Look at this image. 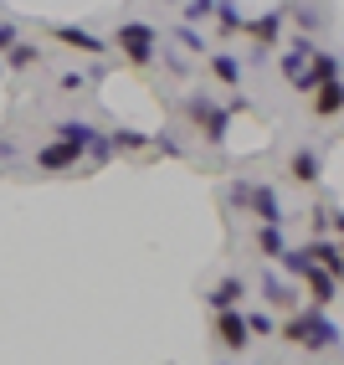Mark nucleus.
Returning <instances> with one entry per match:
<instances>
[{"label":"nucleus","mask_w":344,"mask_h":365,"mask_svg":"<svg viewBox=\"0 0 344 365\" xmlns=\"http://www.w3.org/2000/svg\"><path fill=\"white\" fill-rule=\"evenodd\" d=\"M278 334L288 339V345H298V350H313V355H324L339 345V319H329L324 309H288V319L278 324Z\"/></svg>","instance_id":"1"},{"label":"nucleus","mask_w":344,"mask_h":365,"mask_svg":"<svg viewBox=\"0 0 344 365\" xmlns=\"http://www.w3.org/2000/svg\"><path fill=\"white\" fill-rule=\"evenodd\" d=\"M180 113H185L190 124L206 134V144H216V150L226 144V134H231V118H236L226 103H216L211 93H185V98H180Z\"/></svg>","instance_id":"2"},{"label":"nucleus","mask_w":344,"mask_h":365,"mask_svg":"<svg viewBox=\"0 0 344 365\" xmlns=\"http://www.w3.org/2000/svg\"><path fill=\"white\" fill-rule=\"evenodd\" d=\"M113 52H124V62L129 67H150L155 57H160V31L150 26V21H124V26L113 31Z\"/></svg>","instance_id":"3"},{"label":"nucleus","mask_w":344,"mask_h":365,"mask_svg":"<svg viewBox=\"0 0 344 365\" xmlns=\"http://www.w3.org/2000/svg\"><path fill=\"white\" fill-rule=\"evenodd\" d=\"M226 201H231V206H241L247 216H257V222H288V216H283V201H278V190H273V185L231 180V185H226Z\"/></svg>","instance_id":"4"},{"label":"nucleus","mask_w":344,"mask_h":365,"mask_svg":"<svg viewBox=\"0 0 344 365\" xmlns=\"http://www.w3.org/2000/svg\"><path fill=\"white\" fill-rule=\"evenodd\" d=\"M211 334H216V345L226 350V355H241V350H247V345H252V329H247V314H241V304H236V309H216Z\"/></svg>","instance_id":"5"},{"label":"nucleus","mask_w":344,"mask_h":365,"mask_svg":"<svg viewBox=\"0 0 344 365\" xmlns=\"http://www.w3.org/2000/svg\"><path fill=\"white\" fill-rule=\"evenodd\" d=\"M83 144H72V139H46L41 144V150H36V170H41V175H67V170H83Z\"/></svg>","instance_id":"6"},{"label":"nucleus","mask_w":344,"mask_h":365,"mask_svg":"<svg viewBox=\"0 0 344 365\" xmlns=\"http://www.w3.org/2000/svg\"><path fill=\"white\" fill-rule=\"evenodd\" d=\"M283 31H288V16H283V6H278V11H262V16H247V21H241V36H247L252 46H273V52H278Z\"/></svg>","instance_id":"7"},{"label":"nucleus","mask_w":344,"mask_h":365,"mask_svg":"<svg viewBox=\"0 0 344 365\" xmlns=\"http://www.w3.org/2000/svg\"><path fill=\"white\" fill-rule=\"evenodd\" d=\"M308 46H313V36H288L283 41V57H278V67H283V78L298 88V93H308V78H303V67H308Z\"/></svg>","instance_id":"8"},{"label":"nucleus","mask_w":344,"mask_h":365,"mask_svg":"<svg viewBox=\"0 0 344 365\" xmlns=\"http://www.w3.org/2000/svg\"><path fill=\"white\" fill-rule=\"evenodd\" d=\"M52 41H62L67 52H78V57H103L108 52V41L93 36L88 26H52Z\"/></svg>","instance_id":"9"},{"label":"nucleus","mask_w":344,"mask_h":365,"mask_svg":"<svg viewBox=\"0 0 344 365\" xmlns=\"http://www.w3.org/2000/svg\"><path fill=\"white\" fill-rule=\"evenodd\" d=\"M303 283H308V299H313V309H329V304H339V273H329V267H308L303 273Z\"/></svg>","instance_id":"10"},{"label":"nucleus","mask_w":344,"mask_h":365,"mask_svg":"<svg viewBox=\"0 0 344 365\" xmlns=\"http://www.w3.org/2000/svg\"><path fill=\"white\" fill-rule=\"evenodd\" d=\"M303 78H308V93H313L318 83H334V78H339V52H329V46H308Z\"/></svg>","instance_id":"11"},{"label":"nucleus","mask_w":344,"mask_h":365,"mask_svg":"<svg viewBox=\"0 0 344 365\" xmlns=\"http://www.w3.org/2000/svg\"><path fill=\"white\" fill-rule=\"evenodd\" d=\"M247 278H241V273H226V278H221L216 288H211V294H206V304H211V314L216 309H236V304H247Z\"/></svg>","instance_id":"12"},{"label":"nucleus","mask_w":344,"mask_h":365,"mask_svg":"<svg viewBox=\"0 0 344 365\" xmlns=\"http://www.w3.org/2000/svg\"><path fill=\"white\" fill-rule=\"evenodd\" d=\"M288 175L298 185H318V180H324V155H318V150H293L288 155Z\"/></svg>","instance_id":"13"},{"label":"nucleus","mask_w":344,"mask_h":365,"mask_svg":"<svg viewBox=\"0 0 344 365\" xmlns=\"http://www.w3.org/2000/svg\"><path fill=\"white\" fill-rule=\"evenodd\" d=\"M206 67H211V78L221 88H241V72H247L236 52H206Z\"/></svg>","instance_id":"14"},{"label":"nucleus","mask_w":344,"mask_h":365,"mask_svg":"<svg viewBox=\"0 0 344 365\" xmlns=\"http://www.w3.org/2000/svg\"><path fill=\"white\" fill-rule=\"evenodd\" d=\"M283 16H288L303 36H318V31L329 26V16H324V6H318V0H308V6H283Z\"/></svg>","instance_id":"15"},{"label":"nucleus","mask_w":344,"mask_h":365,"mask_svg":"<svg viewBox=\"0 0 344 365\" xmlns=\"http://www.w3.org/2000/svg\"><path fill=\"white\" fill-rule=\"evenodd\" d=\"M41 57H46V52H41L36 41H21V36H16V41L6 46V57H0V62H6L11 72H31V67H41Z\"/></svg>","instance_id":"16"},{"label":"nucleus","mask_w":344,"mask_h":365,"mask_svg":"<svg viewBox=\"0 0 344 365\" xmlns=\"http://www.w3.org/2000/svg\"><path fill=\"white\" fill-rule=\"evenodd\" d=\"M318 267H329V273H344V252H339V237H313L308 247H303Z\"/></svg>","instance_id":"17"},{"label":"nucleus","mask_w":344,"mask_h":365,"mask_svg":"<svg viewBox=\"0 0 344 365\" xmlns=\"http://www.w3.org/2000/svg\"><path fill=\"white\" fill-rule=\"evenodd\" d=\"M257 252L267 257V262H278V252L288 247V232H283V222H257Z\"/></svg>","instance_id":"18"},{"label":"nucleus","mask_w":344,"mask_h":365,"mask_svg":"<svg viewBox=\"0 0 344 365\" xmlns=\"http://www.w3.org/2000/svg\"><path fill=\"white\" fill-rule=\"evenodd\" d=\"M262 294H267V304H273V309H298V288H293L288 278H278V273H267L262 278Z\"/></svg>","instance_id":"19"},{"label":"nucleus","mask_w":344,"mask_h":365,"mask_svg":"<svg viewBox=\"0 0 344 365\" xmlns=\"http://www.w3.org/2000/svg\"><path fill=\"white\" fill-rule=\"evenodd\" d=\"M339 93H344L339 78H334V83H318V88H313V113H318V118H339V108H344Z\"/></svg>","instance_id":"20"},{"label":"nucleus","mask_w":344,"mask_h":365,"mask_svg":"<svg viewBox=\"0 0 344 365\" xmlns=\"http://www.w3.org/2000/svg\"><path fill=\"white\" fill-rule=\"evenodd\" d=\"M211 21L221 26V36H241V21H247V16H241V6H236V0H216Z\"/></svg>","instance_id":"21"},{"label":"nucleus","mask_w":344,"mask_h":365,"mask_svg":"<svg viewBox=\"0 0 344 365\" xmlns=\"http://www.w3.org/2000/svg\"><path fill=\"white\" fill-rule=\"evenodd\" d=\"M144 144H150V134H139V129H108L113 155H144Z\"/></svg>","instance_id":"22"},{"label":"nucleus","mask_w":344,"mask_h":365,"mask_svg":"<svg viewBox=\"0 0 344 365\" xmlns=\"http://www.w3.org/2000/svg\"><path fill=\"white\" fill-rule=\"evenodd\" d=\"M144 155H150V160H185V144H180L175 134H150Z\"/></svg>","instance_id":"23"},{"label":"nucleus","mask_w":344,"mask_h":365,"mask_svg":"<svg viewBox=\"0 0 344 365\" xmlns=\"http://www.w3.org/2000/svg\"><path fill=\"white\" fill-rule=\"evenodd\" d=\"M313 237H339V201L329 196V206H313Z\"/></svg>","instance_id":"24"},{"label":"nucleus","mask_w":344,"mask_h":365,"mask_svg":"<svg viewBox=\"0 0 344 365\" xmlns=\"http://www.w3.org/2000/svg\"><path fill=\"white\" fill-rule=\"evenodd\" d=\"M278 262H283V273H288V278H303L308 267H313V257H308L303 247H283V252H278Z\"/></svg>","instance_id":"25"},{"label":"nucleus","mask_w":344,"mask_h":365,"mask_svg":"<svg viewBox=\"0 0 344 365\" xmlns=\"http://www.w3.org/2000/svg\"><path fill=\"white\" fill-rule=\"evenodd\" d=\"M211 11H216V0H180V21L185 26H206Z\"/></svg>","instance_id":"26"},{"label":"nucleus","mask_w":344,"mask_h":365,"mask_svg":"<svg viewBox=\"0 0 344 365\" xmlns=\"http://www.w3.org/2000/svg\"><path fill=\"white\" fill-rule=\"evenodd\" d=\"M93 83H98V72H78V67H67L62 78H57V88H62V93H88Z\"/></svg>","instance_id":"27"},{"label":"nucleus","mask_w":344,"mask_h":365,"mask_svg":"<svg viewBox=\"0 0 344 365\" xmlns=\"http://www.w3.org/2000/svg\"><path fill=\"white\" fill-rule=\"evenodd\" d=\"M241 314H247V329H252V334H262V339L278 334V319H273L267 309H241Z\"/></svg>","instance_id":"28"},{"label":"nucleus","mask_w":344,"mask_h":365,"mask_svg":"<svg viewBox=\"0 0 344 365\" xmlns=\"http://www.w3.org/2000/svg\"><path fill=\"white\" fill-rule=\"evenodd\" d=\"M175 41L185 46V52H195V57H206V52H211V46H206V36H201V31H195V26H185V21H180V26H175Z\"/></svg>","instance_id":"29"},{"label":"nucleus","mask_w":344,"mask_h":365,"mask_svg":"<svg viewBox=\"0 0 344 365\" xmlns=\"http://www.w3.org/2000/svg\"><path fill=\"white\" fill-rule=\"evenodd\" d=\"M16 36H21V31H16V26H11V21H0V52H6V46H11V41H16Z\"/></svg>","instance_id":"30"},{"label":"nucleus","mask_w":344,"mask_h":365,"mask_svg":"<svg viewBox=\"0 0 344 365\" xmlns=\"http://www.w3.org/2000/svg\"><path fill=\"white\" fill-rule=\"evenodd\" d=\"M160 6H180V0H160Z\"/></svg>","instance_id":"31"},{"label":"nucleus","mask_w":344,"mask_h":365,"mask_svg":"<svg viewBox=\"0 0 344 365\" xmlns=\"http://www.w3.org/2000/svg\"><path fill=\"white\" fill-rule=\"evenodd\" d=\"M0 72H6V62H0Z\"/></svg>","instance_id":"32"}]
</instances>
